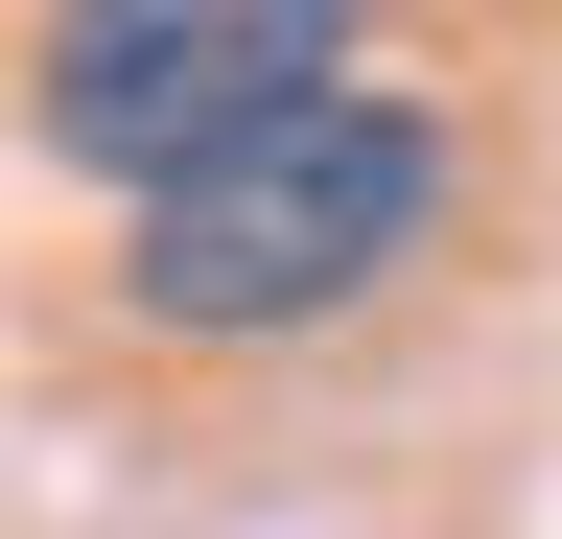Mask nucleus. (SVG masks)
<instances>
[{
  "label": "nucleus",
  "instance_id": "nucleus-2",
  "mask_svg": "<svg viewBox=\"0 0 562 539\" xmlns=\"http://www.w3.org/2000/svg\"><path fill=\"white\" fill-rule=\"evenodd\" d=\"M328 71H351V0H47L24 117H47V165H94L140 212V188H188L211 142L305 117Z\"/></svg>",
  "mask_w": 562,
  "mask_h": 539
},
{
  "label": "nucleus",
  "instance_id": "nucleus-1",
  "mask_svg": "<svg viewBox=\"0 0 562 539\" xmlns=\"http://www.w3.org/2000/svg\"><path fill=\"white\" fill-rule=\"evenodd\" d=\"M446 188H469L446 117L375 94V71H328L305 117H258V142H211L188 188L117 212V328L140 352H305V328H351L446 235Z\"/></svg>",
  "mask_w": 562,
  "mask_h": 539
}]
</instances>
